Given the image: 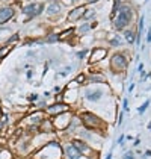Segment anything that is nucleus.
I'll return each instance as SVG.
<instances>
[{"label": "nucleus", "instance_id": "1", "mask_svg": "<svg viewBox=\"0 0 151 159\" xmlns=\"http://www.w3.org/2000/svg\"><path fill=\"white\" fill-rule=\"evenodd\" d=\"M80 121L82 124L89 129V130H100L101 127H103V121H101V118H98L95 114H92V112H83L82 115H80Z\"/></svg>", "mask_w": 151, "mask_h": 159}, {"label": "nucleus", "instance_id": "2", "mask_svg": "<svg viewBox=\"0 0 151 159\" xmlns=\"http://www.w3.org/2000/svg\"><path fill=\"white\" fill-rule=\"evenodd\" d=\"M130 20H132V9H130V6L123 5L119 8V14H118L116 20H115V27L116 29H124L130 23Z\"/></svg>", "mask_w": 151, "mask_h": 159}, {"label": "nucleus", "instance_id": "3", "mask_svg": "<svg viewBox=\"0 0 151 159\" xmlns=\"http://www.w3.org/2000/svg\"><path fill=\"white\" fill-rule=\"evenodd\" d=\"M110 68L115 73H123L127 68V58L123 53H116L113 55L112 59H110Z\"/></svg>", "mask_w": 151, "mask_h": 159}, {"label": "nucleus", "instance_id": "4", "mask_svg": "<svg viewBox=\"0 0 151 159\" xmlns=\"http://www.w3.org/2000/svg\"><path fill=\"white\" fill-rule=\"evenodd\" d=\"M68 105H65V103H54V105H51V106H47V114H50V115H61V114H65V112H68Z\"/></svg>", "mask_w": 151, "mask_h": 159}, {"label": "nucleus", "instance_id": "5", "mask_svg": "<svg viewBox=\"0 0 151 159\" xmlns=\"http://www.w3.org/2000/svg\"><path fill=\"white\" fill-rule=\"evenodd\" d=\"M107 55V50L106 49H100V47H97V49L92 50V53H91V59H89V62L91 64H95V62L101 61L104 56Z\"/></svg>", "mask_w": 151, "mask_h": 159}, {"label": "nucleus", "instance_id": "6", "mask_svg": "<svg viewBox=\"0 0 151 159\" xmlns=\"http://www.w3.org/2000/svg\"><path fill=\"white\" fill-rule=\"evenodd\" d=\"M63 152H65V156H67L68 159H80L82 158V153H80L73 144L67 146L65 148H63Z\"/></svg>", "mask_w": 151, "mask_h": 159}, {"label": "nucleus", "instance_id": "7", "mask_svg": "<svg viewBox=\"0 0 151 159\" xmlns=\"http://www.w3.org/2000/svg\"><path fill=\"white\" fill-rule=\"evenodd\" d=\"M41 11H42V5H41V3H32V5H29V6L24 9V12L29 15V18L35 17V15L39 14Z\"/></svg>", "mask_w": 151, "mask_h": 159}, {"label": "nucleus", "instance_id": "8", "mask_svg": "<svg viewBox=\"0 0 151 159\" xmlns=\"http://www.w3.org/2000/svg\"><path fill=\"white\" fill-rule=\"evenodd\" d=\"M73 146L83 155V153H91L92 150H91V147H89V144H86L85 141H82V139H74L73 141Z\"/></svg>", "mask_w": 151, "mask_h": 159}, {"label": "nucleus", "instance_id": "9", "mask_svg": "<svg viewBox=\"0 0 151 159\" xmlns=\"http://www.w3.org/2000/svg\"><path fill=\"white\" fill-rule=\"evenodd\" d=\"M12 15H14L12 8H2V9H0V25H3L5 21L11 20Z\"/></svg>", "mask_w": 151, "mask_h": 159}, {"label": "nucleus", "instance_id": "10", "mask_svg": "<svg viewBox=\"0 0 151 159\" xmlns=\"http://www.w3.org/2000/svg\"><path fill=\"white\" fill-rule=\"evenodd\" d=\"M53 129H54V126H53L51 118H44L39 123V130H42V132H53Z\"/></svg>", "mask_w": 151, "mask_h": 159}, {"label": "nucleus", "instance_id": "11", "mask_svg": "<svg viewBox=\"0 0 151 159\" xmlns=\"http://www.w3.org/2000/svg\"><path fill=\"white\" fill-rule=\"evenodd\" d=\"M101 97H103L101 89H94V91L88 89V91H86V98H88L89 102H97V100H100Z\"/></svg>", "mask_w": 151, "mask_h": 159}, {"label": "nucleus", "instance_id": "12", "mask_svg": "<svg viewBox=\"0 0 151 159\" xmlns=\"http://www.w3.org/2000/svg\"><path fill=\"white\" fill-rule=\"evenodd\" d=\"M29 118H30V121H32V123H37V124H39V123L44 120V115H42V112L39 111V112H33V114H30V115H29Z\"/></svg>", "mask_w": 151, "mask_h": 159}, {"label": "nucleus", "instance_id": "13", "mask_svg": "<svg viewBox=\"0 0 151 159\" xmlns=\"http://www.w3.org/2000/svg\"><path fill=\"white\" fill-rule=\"evenodd\" d=\"M82 15H85V8H77V9H74V11H71V14H70V20L80 18Z\"/></svg>", "mask_w": 151, "mask_h": 159}, {"label": "nucleus", "instance_id": "14", "mask_svg": "<svg viewBox=\"0 0 151 159\" xmlns=\"http://www.w3.org/2000/svg\"><path fill=\"white\" fill-rule=\"evenodd\" d=\"M89 82H92V84H101V82H104V76L103 74H91L89 76Z\"/></svg>", "mask_w": 151, "mask_h": 159}, {"label": "nucleus", "instance_id": "15", "mask_svg": "<svg viewBox=\"0 0 151 159\" xmlns=\"http://www.w3.org/2000/svg\"><path fill=\"white\" fill-rule=\"evenodd\" d=\"M126 39L128 44H133L135 43V32H132V30H126Z\"/></svg>", "mask_w": 151, "mask_h": 159}, {"label": "nucleus", "instance_id": "16", "mask_svg": "<svg viewBox=\"0 0 151 159\" xmlns=\"http://www.w3.org/2000/svg\"><path fill=\"white\" fill-rule=\"evenodd\" d=\"M79 135H80L82 138H86L88 141L89 139H94V134H92V132H88V130H80Z\"/></svg>", "mask_w": 151, "mask_h": 159}, {"label": "nucleus", "instance_id": "17", "mask_svg": "<svg viewBox=\"0 0 151 159\" xmlns=\"http://www.w3.org/2000/svg\"><path fill=\"white\" fill-rule=\"evenodd\" d=\"M0 159H12V155L9 150H0Z\"/></svg>", "mask_w": 151, "mask_h": 159}, {"label": "nucleus", "instance_id": "18", "mask_svg": "<svg viewBox=\"0 0 151 159\" xmlns=\"http://www.w3.org/2000/svg\"><path fill=\"white\" fill-rule=\"evenodd\" d=\"M58 12H59V6H58V5H50L49 14H58Z\"/></svg>", "mask_w": 151, "mask_h": 159}, {"label": "nucleus", "instance_id": "19", "mask_svg": "<svg viewBox=\"0 0 151 159\" xmlns=\"http://www.w3.org/2000/svg\"><path fill=\"white\" fill-rule=\"evenodd\" d=\"M9 50H11V47H3V49H0V59H2L3 56H6V55L9 53Z\"/></svg>", "mask_w": 151, "mask_h": 159}, {"label": "nucleus", "instance_id": "20", "mask_svg": "<svg viewBox=\"0 0 151 159\" xmlns=\"http://www.w3.org/2000/svg\"><path fill=\"white\" fill-rule=\"evenodd\" d=\"M85 79H86L85 74H79V76L76 77V82H77V84H85Z\"/></svg>", "mask_w": 151, "mask_h": 159}, {"label": "nucleus", "instance_id": "21", "mask_svg": "<svg viewBox=\"0 0 151 159\" xmlns=\"http://www.w3.org/2000/svg\"><path fill=\"white\" fill-rule=\"evenodd\" d=\"M148 105H150V100H147V102H145V103H144V105H142V106L139 108V114H142V112H145V109L148 108Z\"/></svg>", "mask_w": 151, "mask_h": 159}, {"label": "nucleus", "instance_id": "22", "mask_svg": "<svg viewBox=\"0 0 151 159\" xmlns=\"http://www.w3.org/2000/svg\"><path fill=\"white\" fill-rule=\"evenodd\" d=\"M73 32H74L73 29H68V30H67V32H63V35H61L59 38H67V37H70V35H71Z\"/></svg>", "mask_w": 151, "mask_h": 159}, {"label": "nucleus", "instance_id": "23", "mask_svg": "<svg viewBox=\"0 0 151 159\" xmlns=\"http://www.w3.org/2000/svg\"><path fill=\"white\" fill-rule=\"evenodd\" d=\"M112 44H113V46H119V44H121V39H119L118 37H115L112 39Z\"/></svg>", "mask_w": 151, "mask_h": 159}, {"label": "nucleus", "instance_id": "24", "mask_svg": "<svg viewBox=\"0 0 151 159\" xmlns=\"http://www.w3.org/2000/svg\"><path fill=\"white\" fill-rule=\"evenodd\" d=\"M88 30H89V25H85L80 27V34H85V32H88Z\"/></svg>", "mask_w": 151, "mask_h": 159}, {"label": "nucleus", "instance_id": "25", "mask_svg": "<svg viewBox=\"0 0 151 159\" xmlns=\"http://www.w3.org/2000/svg\"><path fill=\"white\" fill-rule=\"evenodd\" d=\"M124 159H135V156H133V153H132V152H128V153H126Z\"/></svg>", "mask_w": 151, "mask_h": 159}, {"label": "nucleus", "instance_id": "26", "mask_svg": "<svg viewBox=\"0 0 151 159\" xmlns=\"http://www.w3.org/2000/svg\"><path fill=\"white\" fill-rule=\"evenodd\" d=\"M85 55H86V50H83V52H79V53H77V58H80V59H82Z\"/></svg>", "mask_w": 151, "mask_h": 159}, {"label": "nucleus", "instance_id": "27", "mask_svg": "<svg viewBox=\"0 0 151 159\" xmlns=\"http://www.w3.org/2000/svg\"><path fill=\"white\" fill-rule=\"evenodd\" d=\"M37 98H38V94H30V97H29V100H30V102H35Z\"/></svg>", "mask_w": 151, "mask_h": 159}, {"label": "nucleus", "instance_id": "28", "mask_svg": "<svg viewBox=\"0 0 151 159\" xmlns=\"http://www.w3.org/2000/svg\"><path fill=\"white\" fill-rule=\"evenodd\" d=\"M56 39H59L58 35H50V37H49V41H56Z\"/></svg>", "mask_w": 151, "mask_h": 159}, {"label": "nucleus", "instance_id": "29", "mask_svg": "<svg viewBox=\"0 0 151 159\" xmlns=\"http://www.w3.org/2000/svg\"><path fill=\"white\" fill-rule=\"evenodd\" d=\"M18 39V35H12V37L9 38V43H12V41H17Z\"/></svg>", "mask_w": 151, "mask_h": 159}, {"label": "nucleus", "instance_id": "30", "mask_svg": "<svg viewBox=\"0 0 151 159\" xmlns=\"http://www.w3.org/2000/svg\"><path fill=\"white\" fill-rule=\"evenodd\" d=\"M38 106H39V108H44V106H45V100L39 102V103H38Z\"/></svg>", "mask_w": 151, "mask_h": 159}, {"label": "nucleus", "instance_id": "31", "mask_svg": "<svg viewBox=\"0 0 151 159\" xmlns=\"http://www.w3.org/2000/svg\"><path fill=\"white\" fill-rule=\"evenodd\" d=\"M106 159H112V155L109 153V155H107V158H106Z\"/></svg>", "mask_w": 151, "mask_h": 159}, {"label": "nucleus", "instance_id": "32", "mask_svg": "<svg viewBox=\"0 0 151 159\" xmlns=\"http://www.w3.org/2000/svg\"><path fill=\"white\" fill-rule=\"evenodd\" d=\"M148 129H150V130H151V123H150V124H148Z\"/></svg>", "mask_w": 151, "mask_h": 159}, {"label": "nucleus", "instance_id": "33", "mask_svg": "<svg viewBox=\"0 0 151 159\" xmlns=\"http://www.w3.org/2000/svg\"><path fill=\"white\" fill-rule=\"evenodd\" d=\"M0 115H2V106H0Z\"/></svg>", "mask_w": 151, "mask_h": 159}]
</instances>
